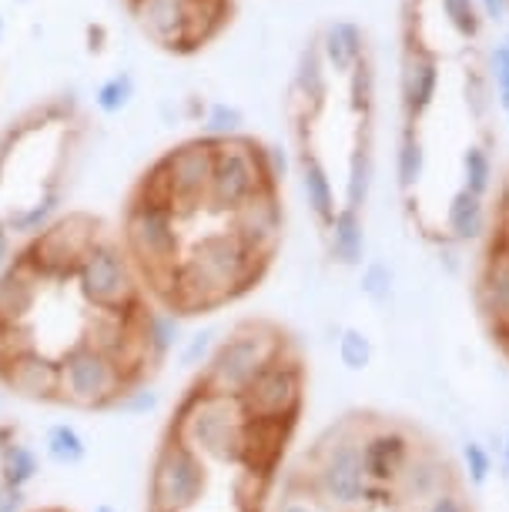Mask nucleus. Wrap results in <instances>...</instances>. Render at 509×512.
<instances>
[{
	"instance_id": "1",
	"label": "nucleus",
	"mask_w": 509,
	"mask_h": 512,
	"mask_svg": "<svg viewBox=\"0 0 509 512\" xmlns=\"http://www.w3.org/2000/svg\"><path fill=\"white\" fill-rule=\"evenodd\" d=\"M175 325L111 221L64 211L0 268V392L54 412H124L155 389Z\"/></svg>"
},
{
	"instance_id": "2",
	"label": "nucleus",
	"mask_w": 509,
	"mask_h": 512,
	"mask_svg": "<svg viewBox=\"0 0 509 512\" xmlns=\"http://www.w3.org/2000/svg\"><path fill=\"white\" fill-rule=\"evenodd\" d=\"M285 168L252 134L208 131L138 171L114 231L161 315H218L265 282L285 238Z\"/></svg>"
},
{
	"instance_id": "3",
	"label": "nucleus",
	"mask_w": 509,
	"mask_h": 512,
	"mask_svg": "<svg viewBox=\"0 0 509 512\" xmlns=\"http://www.w3.org/2000/svg\"><path fill=\"white\" fill-rule=\"evenodd\" d=\"M252 379L195 365L151 452L144 512L268 509L302 419L265 412L248 392Z\"/></svg>"
},
{
	"instance_id": "4",
	"label": "nucleus",
	"mask_w": 509,
	"mask_h": 512,
	"mask_svg": "<svg viewBox=\"0 0 509 512\" xmlns=\"http://www.w3.org/2000/svg\"><path fill=\"white\" fill-rule=\"evenodd\" d=\"M88 134L71 94L37 101L0 128V268L64 215Z\"/></svg>"
},
{
	"instance_id": "5",
	"label": "nucleus",
	"mask_w": 509,
	"mask_h": 512,
	"mask_svg": "<svg viewBox=\"0 0 509 512\" xmlns=\"http://www.w3.org/2000/svg\"><path fill=\"white\" fill-rule=\"evenodd\" d=\"M138 34L171 57H195L228 31L235 0H114Z\"/></svg>"
},
{
	"instance_id": "6",
	"label": "nucleus",
	"mask_w": 509,
	"mask_h": 512,
	"mask_svg": "<svg viewBox=\"0 0 509 512\" xmlns=\"http://www.w3.org/2000/svg\"><path fill=\"white\" fill-rule=\"evenodd\" d=\"M362 432L366 422H359V415L332 422L299 466L332 512H369L372 502H379L362 469Z\"/></svg>"
},
{
	"instance_id": "7",
	"label": "nucleus",
	"mask_w": 509,
	"mask_h": 512,
	"mask_svg": "<svg viewBox=\"0 0 509 512\" xmlns=\"http://www.w3.org/2000/svg\"><path fill=\"white\" fill-rule=\"evenodd\" d=\"M453 486H456V476L443 452L436 446H416L406 462V469H402V476L396 479V486L389 489V499L396 502L399 509L416 512L426 506L429 499H436L439 492H446Z\"/></svg>"
},
{
	"instance_id": "8",
	"label": "nucleus",
	"mask_w": 509,
	"mask_h": 512,
	"mask_svg": "<svg viewBox=\"0 0 509 512\" xmlns=\"http://www.w3.org/2000/svg\"><path fill=\"white\" fill-rule=\"evenodd\" d=\"M412 449H416L412 436L402 425H366V432H362V469H366V479L376 489L379 502L396 486Z\"/></svg>"
},
{
	"instance_id": "9",
	"label": "nucleus",
	"mask_w": 509,
	"mask_h": 512,
	"mask_svg": "<svg viewBox=\"0 0 509 512\" xmlns=\"http://www.w3.org/2000/svg\"><path fill=\"white\" fill-rule=\"evenodd\" d=\"M476 302L493 332H509V235L499 228L483 258V272H479L476 282Z\"/></svg>"
},
{
	"instance_id": "10",
	"label": "nucleus",
	"mask_w": 509,
	"mask_h": 512,
	"mask_svg": "<svg viewBox=\"0 0 509 512\" xmlns=\"http://www.w3.org/2000/svg\"><path fill=\"white\" fill-rule=\"evenodd\" d=\"M436 88H439L436 57L426 54L422 47L409 44L406 61H402V111H406L409 124H416L422 114L432 108V101H436Z\"/></svg>"
},
{
	"instance_id": "11",
	"label": "nucleus",
	"mask_w": 509,
	"mask_h": 512,
	"mask_svg": "<svg viewBox=\"0 0 509 512\" xmlns=\"http://www.w3.org/2000/svg\"><path fill=\"white\" fill-rule=\"evenodd\" d=\"M299 178H302L305 201H309L315 221L322 225V231H329V225L342 211V205L335 201L332 175H329V168H325V161H319L309 151H299Z\"/></svg>"
},
{
	"instance_id": "12",
	"label": "nucleus",
	"mask_w": 509,
	"mask_h": 512,
	"mask_svg": "<svg viewBox=\"0 0 509 512\" xmlns=\"http://www.w3.org/2000/svg\"><path fill=\"white\" fill-rule=\"evenodd\" d=\"M329 238V255L345 268H359L362 258H366V221H362V211L342 208L335 221L325 231Z\"/></svg>"
},
{
	"instance_id": "13",
	"label": "nucleus",
	"mask_w": 509,
	"mask_h": 512,
	"mask_svg": "<svg viewBox=\"0 0 509 512\" xmlns=\"http://www.w3.org/2000/svg\"><path fill=\"white\" fill-rule=\"evenodd\" d=\"M319 47L325 54V64L332 67L335 74H349L352 64L366 54V44H362V31L352 21H335L319 34Z\"/></svg>"
},
{
	"instance_id": "14",
	"label": "nucleus",
	"mask_w": 509,
	"mask_h": 512,
	"mask_svg": "<svg viewBox=\"0 0 509 512\" xmlns=\"http://www.w3.org/2000/svg\"><path fill=\"white\" fill-rule=\"evenodd\" d=\"M369 188H372V138L369 128L359 134L355 148L349 154V171H345V201L342 208L362 211L369 201Z\"/></svg>"
},
{
	"instance_id": "15",
	"label": "nucleus",
	"mask_w": 509,
	"mask_h": 512,
	"mask_svg": "<svg viewBox=\"0 0 509 512\" xmlns=\"http://www.w3.org/2000/svg\"><path fill=\"white\" fill-rule=\"evenodd\" d=\"M446 228L453 241H476L483 238L486 231V205L483 198L469 195L466 188H459L453 198H449L446 208Z\"/></svg>"
},
{
	"instance_id": "16",
	"label": "nucleus",
	"mask_w": 509,
	"mask_h": 512,
	"mask_svg": "<svg viewBox=\"0 0 509 512\" xmlns=\"http://www.w3.org/2000/svg\"><path fill=\"white\" fill-rule=\"evenodd\" d=\"M422 171H426V151H422V141H419V131L416 124L406 121L402 128V138H399V154H396V178H399V188H416Z\"/></svg>"
},
{
	"instance_id": "17",
	"label": "nucleus",
	"mask_w": 509,
	"mask_h": 512,
	"mask_svg": "<svg viewBox=\"0 0 509 512\" xmlns=\"http://www.w3.org/2000/svg\"><path fill=\"white\" fill-rule=\"evenodd\" d=\"M372 101H376V74H372L369 54H362L349 71V108L362 118H369Z\"/></svg>"
},
{
	"instance_id": "18",
	"label": "nucleus",
	"mask_w": 509,
	"mask_h": 512,
	"mask_svg": "<svg viewBox=\"0 0 509 512\" xmlns=\"http://www.w3.org/2000/svg\"><path fill=\"white\" fill-rule=\"evenodd\" d=\"M489 185H493V161H489L486 148L469 144V148L463 151V188L469 191V195L486 198Z\"/></svg>"
},
{
	"instance_id": "19",
	"label": "nucleus",
	"mask_w": 509,
	"mask_h": 512,
	"mask_svg": "<svg viewBox=\"0 0 509 512\" xmlns=\"http://www.w3.org/2000/svg\"><path fill=\"white\" fill-rule=\"evenodd\" d=\"M339 359L349 372H366L372 365V342L362 328H342L339 332Z\"/></svg>"
},
{
	"instance_id": "20",
	"label": "nucleus",
	"mask_w": 509,
	"mask_h": 512,
	"mask_svg": "<svg viewBox=\"0 0 509 512\" xmlns=\"http://www.w3.org/2000/svg\"><path fill=\"white\" fill-rule=\"evenodd\" d=\"M463 469H466V479L473 489H483L489 476H493V452H489L483 442L469 439L463 446Z\"/></svg>"
},
{
	"instance_id": "21",
	"label": "nucleus",
	"mask_w": 509,
	"mask_h": 512,
	"mask_svg": "<svg viewBox=\"0 0 509 512\" xmlns=\"http://www.w3.org/2000/svg\"><path fill=\"white\" fill-rule=\"evenodd\" d=\"M443 11H446V21L453 24V31L459 37H476L479 27H483V21H479V11L473 0H443Z\"/></svg>"
},
{
	"instance_id": "22",
	"label": "nucleus",
	"mask_w": 509,
	"mask_h": 512,
	"mask_svg": "<svg viewBox=\"0 0 509 512\" xmlns=\"http://www.w3.org/2000/svg\"><path fill=\"white\" fill-rule=\"evenodd\" d=\"M362 295L376 305H386L392 298V268L382 262H372L362 268Z\"/></svg>"
},
{
	"instance_id": "23",
	"label": "nucleus",
	"mask_w": 509,
	"mask_h": 512,
	"mask_svg": "<svg viewBox=\"0 0 509 512\" xmlns=\"http://www.w3.org/2000/svg\"><path fill=\"white\" fill-rule=\"evenodd\" d=\"M493 77H496L499 104L509 111V34L496 44V51H493Z\"/></svg>"
},
{
	"instance_id": "24",
	"label": "nucleus",
	"mask_w": 509,
	"mask_h": 512,
	"mask_svg": "<svg viewBox=\"0 0 509 512\" xmlns=\"http://www.w3.org/2000/svg\"><path fill=\"white\" fill-rule=\"evenodd\" d=\"M416 512H473V502L463 496V489L453 486V489L439 492L436 499H429L426 506L416 509Z\"/></svg>"
},
{
	"instance_id": "25",
	"label": "nucleus",
	"mask_w": 509,
	"mask_h": 512,
	"mask_svg": "<svg viewBox=\"0 0 509 512\" xmlns=\"http://www.w3.org/2000/svg\"><path fill=\"white\" fill-rule=\"evenodd\" d=\"M466 104H469V111H473L476 118H483V114H486V104H489V98H486V84L479 81L476 74L466 81Z\"/></svg>"
},
{
	"instance_id": "26",
	"label": "nucleus",
	"mask_w": 509,
	"mask_h": 512,
	"mask_svg": "<svg viewBox=\"0 0 509 512\" xmlns=\"http://www.w3.org/2000/svg\"><path fill=\"white\" fill-rule=\"evenodd\" d=\"M483 14L489 21H503L509 14V0H483Z\"/></svg>"
},
{
	"instance_id": "27",
	"label": "nucleus",
	"mask_w": 509,
	"mask_h": 512,
	"mask_svg": "<svg viewBox=\"0 0 509 512\" xmlns=\"http://www.w3.org/2000/svg\"><path fill=\"white\" fill-rule=\"evenodd\" d=\"M24 512H81V509L67 506V502H41V506H31V509H24Z\"/></svg>"
},
{
	"instance_id": "28",
	"label": "nucleus",
	"mask_w": 509,
	"mask_h": 512,
	"mask_svg": "<svg viewBox=\"0 0 509 512\" xmlns=\"http://www.w3.org/2000/svg\"><path fill=\"white\" fill-rule=\"evenodd\" d=\"M499 466H503V476L509 479V429H506V439H503V452H499Z\"/></svg>"
}]
</instances>
